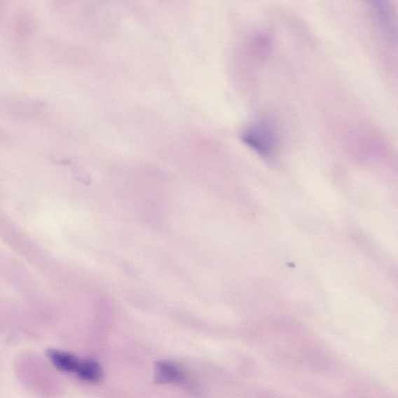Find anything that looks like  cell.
Here are the masks:
<instances>
[{
  "instance_id": "cell-1",
  "label": "cell",
  "mask_w": 398,
  "mask_h": 398,
  "mask_svg": "<svg viewBox=\"0 0 398 398\" xmlns=\"http://www.w3.org/2000/svg\"><path fill=\"white\" fill-rule=\"evenodd\" d=\"M245 143L262 156H272L275 148V136L271 123L261 121L249 126L242 136Z\"/></svg>"
},
{
  "instance_id": "cell-2",
  "label": "cell",
  "mask_w": 398,
  "mask_h": 398,
  "mask_svg": "<svg viewBox=\"0 0 398 398\" xmlns=\"http://www.w3.org/2000/svg\"><path fill=\"white\" fill-rule=\"evenodd\" d=\"M156 369V380L160 383H180L184 380L182 369L174 362H159Z\"/></svg>"
},
{
  "instance_id": "cell-3",
  "label": "cell",
  "mask_w": 398,
  "mask_h": 398,
  "mask_svg": "<svg viewBox=\"0 0 398 398\" xmlns=\"http://www.w3.org/2000/svg\"><path fill=\"white\" fill-rule=\"evenodd\" d=\"M49 357L57 368L62 371L77 373L81 362L74 355L59 351H50Z\"/></svg>"
},
{
  "instance_id": "cell-4",
  "label": "cell",
  "mask_w": 398,
  "mask_h": 398,
  "mask_svg": "<svg viewBox=\"0 0 398 398\" xmlns=\"http://www.w3.org/2000/svg\"><path fill=\"white\" fill-rule=\"evenodd\" d=\"M378 5L374 6L376 18L382 29L385 31L390 37L393 36L395 32V19L392 8L385 3H378Z\"/></svg>"
},
{
  "instance_id": "cell-5",
  "label": "cell",
  "mask_w": 398,
  "mask_h": 398,
  "mask_svg": "<svg viewBox=\"0 0 398 398\" xmlns=\"http://www.w3.org/2000/svg\"><path fill=\"white\" fill-rule=\"evenodd\" d=\"M76 375L85 381L95 383L102 380L103 372L98 362L93 360H84L81 362Z\"/></svg>"
}]
</instances>
